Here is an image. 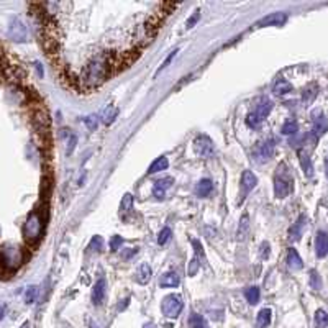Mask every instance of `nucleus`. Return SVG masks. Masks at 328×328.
Wrapping results in <instances>:
<instances>
[{"instance_id":"f257e3e1","label":"nucleus","mask_w":328,"mask_h":328,"mask_svg":"<svg viewBox=\"0 0 328 328\" xmlns=\"http://www.w3.org/2000/svg\"><path fill=\"white\" fill-rule=\"evenodd\" d=\"M115 66L112 54H98L85 64L82 71V81L87 87H98L108 79Z\"/></svg>"},{"instance_id":"f03ea898","label":"nucleus","mask_w":328,"mask_h":328,"mask_svg":"<svg viewBox=\"0 0 328 328\" xmlns=\"http://www.w3.org/2000/svg\"><path fill=\"white\" fill-rule=\"evenodd\" d=\"M45 230V218H43L40 210H33L23 225V237L28 245H36L43 237Z\"/></svg>"},{"instance_id":"7ed1b4c3","label":"nucleus","mask_w":328,"mask_h":328,"mask_svg":"<svg viewBox=\"0 0 328 328\" xmlns=\"http://www.w3.org/2000/svg\"><path fill=\"white\" fill-rule=\"evenodd\" d=\"M294 190V179L286 164H279L274 174V195L277 199H286Z\"/></svg>"},{"instance_id":"20e7f679","label":"nucleus","mask_w":328,"mask_h":328,"mask_svg":"<svg viewBox=\"0 0 328 328\" xmlns=\"http://www.w3.org/2000/svg\"><path fill=\"white\" fill-rule=\"evenodd\" d=\"M23 262V253L13 245H5L0 248V264L8 271H16Z\"/></svg>"},{"instance_id":"39448f33","label":"nucleus","mask_w":328,"mask_h":328,"mask_svg":"<svg viewBox=\"0 0 328 328\" xmlns=\"http://www.w3.org/2000/svg\"><path fill=\"white\" fill-rule=\"evenodd\" d=\"M182 307H184L182 299H180L177 294L166 295L161 302V312L164 317H167V319H177V317L180 315V312H182Z\"/></svg>"},{"instance_id":"423d86ee","label":"nucleus","mask_w":328,"mask_h":328,"mask_svg":"<svg viewBox=\"0 0 328 328\" xmlns=\"http://www.w3.org/2000/svg\"><path fill=\"white\" fill-rule=\"evenodd\" d=\"M272 155H274V141L272 140H262L259 143H256L253 148V158L256 163H266L269 161Z\"/></svg>"},{"instance_id":"0eeeda50","label":"nucleus","mask_w":328,"mask_h":328,"mask_svg":"<svg viewBox=\"0 0 328 328\" xmlns=\"http://www.w3.org/2000/svg\"><path fill=\"white\" fill-rule=\"evenodd\" d=\"M194 148L195 153L202 158H210L215 153V146H213V141L209 138L207 135H200L194 140Z\"/></svg>"},{"instance_id":"6e6552de","label":"nucleus","mask_w":328,"mask_h":328,"mask_svg":"<svg viewBox=\"0 0 328 328\" xmlns=\"http://www.w3.org/2000/svg\"><path fill=\"white\" fill-rule=\"evenodd\" d=\"M7 35H8L10 40H13V41H18V43L25 41L26 40V26H25V23L20 18H16L15 16V18L10 20Z\"/></svg>"},{"instance_id":"1a4fd4ad","label":"nucleus","mask_w":328,"mask_h":328,"mask_svg":"<svg viewBox=\"0 0 328 328\" xmlns=\"http://www.w3.org/2000/svg\"><path fill=\"white\" fill-rule=\"evenodd\" d=\"M287 21V13L284 12H274L266 15L256 23V28H264V26H282Z\"/></svg>"},{"instance_id":"9d476101","label":"nucleus","mask_w":328,"mask_h":328,"mask_svg":"<svg viewBox=\"0 0 328 328\" xmlns=\"http://www.w3.org/2000/svg\"><path fill=\"white\" fill-rule=\"evenodd\" d=\"M33 125H35L38 133H41V135L49 133V125H51V122H49L48 113L43 110V108H40V110H36L35 113H33Z\"/></svg>"},{"instance_id":"9b49d317","label":"nucleus","mask_w":328,"mask_h":328,"mask_svg":"<svg viewBox=\"0 0 328 328\" xmlns=\"http://www.w3.org/2000/svg\"><path fill=\"white\" fill-rule=\"evenodd\" d=\"M256 185H258V177H256L251 171H243L242 184H240V187H242V200L256 187Z\"/></svg>"},{"instance_id":"f8f14e48","label":"nucleus","mask_w":328,"mask_h":328,"mask_svg":"<svg viewBox=\"0 0 328 328\" xmlns=\"http://www.w3.org/2000/svg\"><path fill=\"white\" fill-rule=\"evenodd\" d=\"M272 105H274V103H272L267 97H261L259 100H258V103H256V107H254L253 113H254L256 117H258V118L261 120V122H262V120H264V118L267 117V115L271 113Z\"/></svg>"},{"instance_id":"ddd939ff","label":"nucleus","mask_w":328,"mask_h":328,"mask_svg":"<svg viewBox=\"0 0 328 328\" xmlns=\"http://www.w3.org/2000/svg\"><path fill=\"white\" fill-rule=\"evenodd\" d=\"M105 289H107L105 279L100 277L95 282L94 289H92V304H94V305H100L103 302V299H105Z\"/></svg>"},{"instance_id":"4468645a","label":"nucleus","mask_w":328,"mask_h":328,"mask_svg":"<svg viewBox=\"0 0 328 328\" xmlns=\"http://www.w3.org/2000/svg\"><path fill=\"white\" fill-rule=\"evenodd\" d=\"M174 184V179L172 177H163V179H158L155 185H153V195L156 197V199H163L164 194H166V190L171 187Z\"/></svg>"},{"instance_id":"2eb2a0df","label":"nucleus","mask_w":328,"mask_h":328,"mask_svg":"<svg viewBox=\"0 0 328 328\" xmlns=\"http://www.w3.org/2000/svg\"><path fill=\"white\" fill-rule=\"evenodd\" d=\"M315 253L319 258L328 254V235L325 232H319L315 237Z\"/></svg>"},{"instance_id":"dca6fc26","label":"nucleus","mask_w":328,"mask_h":328,"mask_svg":"<svg viewBox=\"0 0 328 328\" xmlns=\"http://www.w3.org/2000/svg\"><path fill=\"white\" fill-rule=\"evenodd\" d=\"M305 223H307V217H305V215H300L299 220L291 227V230H289V240H291V242H297V240H300Z\"/></svg>"},{"instance_id":"f3484780","label":"nucleus","mask_w":328,"mask_h":328,"mask_svg":"<svg viewBox=\"0 0 328 328\" xmlns=\"http://www.w3.org/2000/svg\"><path fill=\"white\" fill-rule=\"evenodd\" d=\"M286 261H287L289 269H292V271H299V269H302V267H304V261H302V258L299 256L297 249H295V248H289V249H287V258H286Z\"/></svg>"},{"instance_id":"a211bd4d","label":"nucleus","mask_w":328,"mask_h":328,"mask_svg":"<svg viewBox=\"0 0 328 328\" xmlns=\"http://www.w3.org/2000/svg\"><path fill=\"white\" fill-rule=\"evenodd\" d=\"M151 276H153V271H151V266L148 264V262H143L138 269H136V272H135V281L138 282V284H148L151 281Z\"/></svg>"},{"instance_id":"6ab92c4d","label":"nucleus","mask_w":328,"mask_h":328,"mask_svg":"<svg viewBox=\"0 0 328 328\" xmlns=\"http://www.w3.org/2000/svg\"><path fill=\"white\" fill-rule=\"evenodd\" d=\"M131 212H133V195L125 194L122 197V202H120V217L123 220H128V215Z\"/></svg>"},{"instance_id":"aec40b11","label":"nucleus","mask_w":328,"mask_h":328,"mask_svg":"<svg viewBox=\"0 0 328 328\" xmlns=\"http://www.w3.org/2000/svg\"><path fill=\"white\" fill-rule=\"evenodd\" d=\"M327 131H328V120L325 115H319L317 118H314V130H312V133H314L317 138H320Z\"/></svg>"},{"instance_id":"412c9836","label":"nucleus","mask_w":328,"mask_h":328,"mask_svg":"<svg viewBox=\"0 0 328 328\" xmlns=\"http://www.w3.org/2000/svg\"><path fill=\"white\" fill-rule=\"evenodd\" d=\"M117 115H118V108L117 107H115V105H107V107L102 108L100 120H102L103 125H112L115 122V118H117Z\"/></svg>"},{"instance_id":"4be33fe9","label":"nucleus","mask_w":328,"mask_h":328,"mask_svg":"<svg viewBox=\"0 0 328 328\" xmlns=\"http://www.w3.org/2000/svg\"><path fill=\"white\" fill-rule=\"evenodd\" d=\"M292 84L289 81H286V79H282V78H279L276 82H274V85H272V92H274L276 95H286V94H289V92H292Z\"/></svg>"},{"instance_id":"5701e85b","label":"nucleus","mask_w":328,"mask_h":328,"mask_svg":"<svg viewBox=\"0 0 328 328\" xmlns=\"http://www.w3.org/2000/svg\"><path fill=\"white\" fill-rule=\"evenodd\" d=\"M299 160H300V166H302L305 176H307V177L314 176V166H312L309 153L305 151V150H299Z\"/></svg>"},{"instance_id":"b1692460","label":"nucleus","mask_w":328,"mask_h":328,"mask_svg":"<svg viewBox=\"0 0 328 328\" xmlns=\"http://www.w3.org/2000/svg\"><path fill=\"white\" fill-rule=\"evenodd\" d=\"M179 284H180V279L176 272H166V274H163L160 279L161 287H177Z\"/></svg>"},{"instance_id":"393cba45","label":"nucleus","mask_w":328,"mask_h":328,"mask_svg":"<svg viewBox=\"0 0 328 328\" xmlns=\"http://www.w3.org/2000/svg\"><path fill=\"white\" fill-rule=\"evenodd\" d=\"M213 190V182L210 179H202L195 185V194L199 197H207Z\"/></svg>"},{"instance_id":"a878e982","label":"nucleus","mask_w":328,"mask_h":328,"mask_svg":"<svg viewBox=\"0 0 328 328\" xmlns=\"http://www.w3.org/2000/svg\"><path fill=\"white\" fill-rule=\"evenodd\" d=\"M167 166H169L167 158H164V156L156 158V160L151 163V166L148 167V174H156V172H160V171H166Z\"/></svg>"},{"instance_id":"bb28decb","label":"nucleus","mask_w":328,"mask_h":328,"mask_svg":"<svg viewBox=\"0 0 328 328\" xmlns=\"http://www.w3.org/2000/svg\"><path fill=\"white\" fill-rule=\"evenodd\" d=\"M245 297H246V300H248V304L256 305V304L259 302V297H261L259 287H256V286L248 287V289H246V291H245Z\"/></svg>"},{"instance_id":"cd10ccee","label":"nucleus","mask_w":328,"mask_h":328,"mask_svg":"<svg viewBox=\"0 0 328 328\" xmlns=\"http://www.w3.org/2000/svg\"><path fill=\"white\" fill-rule=\"evenodd\" d=\"M248 232H249V218H248V215H245L242 217V222H240V227H238V233H237V237H238V240H243L248 237Z\"/></svg>"},{"instance_id":"c85d7f7f","label":"nucleus","mask_w":328,"mask_h":328,"mask_svg":"<svg viewBox=\"0 0 328 328\" xmlns=\"http://www.w3.org/2000/svg\"><path fill=\"white\" fill-rule=\"evenodd\" d=\"M271 315L272 312L271 309H262L258 314V327L259 328H266L271 325Z\"/></svg>"},{"instance_id":"c756f323","label":"nucleus","mask_w":328,"mask_h":328,"mask_svg":"<svg viewBox=\"0 0 328 328\" xmlns=\"http://www.w3.org/2000/svg\"><path fill=\"white\" fill-rule=\"evenodd\" d=\"M314 322H315V328H327L328 327V314L325 310L319 309L315 312Z\"/></svg>"},{"instance_id":"7c9ffc66","label":"nucleus","mask_w":328,"mask_h":328,"mask_svg":"<svg viewBox=\"0 0 328 328\" xmlns=\"http://www.w3.org/2000/svg\"><path fill=\"white\" fill-rule=\"evenodd\" d=\"M299 131V123L295 122L294 118H291V120H287L286 123L282 125V128H281V133L282 135H287V136H291V135H295Z\"/></svg>"},{"instance_id":"2f4dec72","label":"nucleus","mask_w":328,"mask_h":328,"mask_svg":"<svg viewBox=\"0 0 328 328\" xmlns=\"http://www.w3.org/2000/svg\"><path fill=\"white\" fill-rule=\"evenodd\" d=\"M68 146H66V155L71 156L74 153V148L76 145H78V136H76L74 133H69L68 131V143H66Z\"/></svg>"},{"instance_id":"473e14b6","label":"nucleus","mask_w":328,"mask_h":328,"mask_svg":"<svg viewBox=\"0 0 328 328\" xmlns=\"http://www.w3.org/2000/svg\"><path fill=\"white\" fill-rule=\"evenodd\" d=\"M171 237H172V232H171V228H163L161 232H160V235H158V245H166L169 240H171Z\"/></svg>"},{"instance_id":"72a5a7b5","label":"nucleus","mask_w":328,"mask_h":328,"mask_svg":"<svg viewBox=\"0 0 328 328\" xmlns=\"http://www.w3.org/2000/svg\"><path fill=\"white\" fill-rule=\"evenodd\" d=\"M177 53H179V49H174V51H171V54H169V56H167L166 59H164V63L160 66V68H158V71L155 73V78H158V76H160V73H163V71L166 69L169 64H171V61H172L174 58H176V54H177Z\"/></svg>"},{"instance_id":"f704fd0d","label":"nucleus","mask_w":328,"mask_h":328,"mask_svg":"<svg viewBox=\"0 0 328 328\" xmlns=\"http://www.w3.org/2000/svg\"><path fill=\"white\" fill-rule=\"evenodd\" d=\"M36 295H38V287L36 286H30L25 291V302L26 304H33L36 300Z\"/></svg>"},{"instance_id":"c9c22d12","label":"nucleus","mask_w":328,"mask_h":328,"mask_svg":"<svg viewBox=\"0 0 328 328\" xmlns=\"http://www.w3.org/2000/svg\"><path fill=\"white\" fill-rule=\"evenodd\" d=\"M315 95H317V85L312 84L310 87H307V89L304 90V102H305V103H310V102L315 98Z\"/></svg>"},{"instance_id":"e433bc0d","label":"nucleus","mask_w":328,"mask_h":328,"mask_svg":"<svg viewBox=\"0 0 328 328\" xmlns=\"http://www.w3.org/2000/svg\"><path fill=\"white\" fill-rule=\"evenodd\" d=\"M310 287L315 289V291H319V289L322 287V281H320V276L319 272H317L315 269L310 271Z\"/></svg>"},{"instance_id":"4c0bfd02","label":"nucleus","mask_w":328,"mask_h":328,"mask_svg":"<svg viewBox=\"0 0 328 328\" xmlns=\"http://www.w3.org/2000/svg\"><path fill=\"white\" fill-rule=\"evenodd\" d=\"M102 246H103V240H102V237H98V235H95V237L90 240L89 249H90V251H100V249H102Z\"/></svg>"},{"instance_id":"58836bf2","label":"nucleus","mask_w":328,"mask_h":328,"mask_svg":"<svg viewBox=\"0 0 328 328\" xmlns=\"http://www.w3.org/2000/svg\"><path fill=\"white\" fill-rule=\"evenodd\" d=\"M261 123H262V122H261L258 117H256L253 112L248 113V117H246V125H248L249 128H259Z\"/></svg>"},{"instance_id":"ea45409f","label":"nucleus","mask_w":328,"mask_h":328,"mask_svg":"<svg viewBox=\"0 0 328 328\" xmlns=\"http://www.w3.org/2000/svg\"><path fill=\"white\" fill-rule=\"evenodd\" d=\"M199 269H200V262H199V258H197V256H194L192 261L189 262L187 274H189V276H195V274H197V271H199Z\"/></svg>"},{"instance_id":"a19ab883","label":"nucleus","mask_w":328,"mask_h":328,"mask_svg":"<svg viewBox=\"0 0 328 328\" xmlns=\"http://www.w3.org/2000/svg\"><path fill=\"white\" fill-rule=\"evenodd\" d=\"M269 254H271V245L267 243V242H262V243H261V248H259L261 259H267V258H269Z\"/></svg>"},{"instance_id":"79ce46f5","label":"nucleus","mask_w":328,"mask_h":328,"mask_svg":"<svg viewBox=\"0 0 328 328\" xmlns=\"http://www.w3.org/2000/svg\"><path fill=\"white\" fill-rule=\"evenodd\" d=\"M84 123L87 125V128H89L90 131H94L98 125V120H97V117H94V115H89V117L84 118Z\"/></svg>"},{"instance_id":"37998d69","label":"nucleus","mask_w":328,"mask_h":328,"mask_svg":"<svg viewBox=\"0 0 328 328\" xmlns=\"http://www.w3.org/2000/svg\"><path fill=\"white\" fill-rule=\"evenodd\" d=\"M192 246L195 248V256L199 258V261H200V258H202V261H205V256H204V248H202V245L197 242V240H192Z\"/></svg>"},{"instance_id":"c03bdc74","label":"nucleus","mask_w":328,"mask_h":328,"mask_svg":"<svg viewBox=\"0 0 328 328\" xmlns=\"http://www.w3.org/2000/svg\"><path fill=\"white\" fill-rule=\"evenodd\" d=\"M199 18H200V10H195V12L192 13V16L185 21V28H192V26L199 21Z\"/></svg>"},{"instance_id":"a18cd8bd","label":"nucleus","mask_w":328,"mask_h":328,"mask_svg":"<svg viewBox=\"0 0 328 328\" xmlns=\"http://www.w3.org/2000/svg\"><path fill=\"white\" fill-rule=\"evenodd\" d=\"M190 325H192L194 328H202L204 327V319H202L200 315L192 314V317H190Z\"/></svg>"},{"instance_id":"49530a36","label":"nucleus","mask_w":328,"mask_h":328,"mask_svg":"<svg viewBox=\"0 0 328 328\" xmlns=\"http://www.w3.org/2000/svg\"><path fill=\"white\" fill-rule=\"evenodd\" d=\"M122 243H123L122 237L115 235V237H112V240H110V249H112V251H118V248L122 246Z\"/></svg>"},{"instance_id":"de8ad7c7","label":"nucleus","mask_w":328,"mask_h":328,"mask_svg":"<svg viewBox=\"0 0 328 328\" xmlns=\"http://www.w3.org/2000/svg\"><path fill=\"white\" fill-rule=\"evenodd\" d=\"M128 304H130V297L125 299V300H123V304H122V302L118 304V310H125V309L128 307Z\"/></svg>"},{"instance_id":"09e8293b","label":"nucleus","mask_w":328,"mask_h":328,"mask_svg":"<svg viewBox=\"0 0 328 328\" xmlns=\"http://www.w3.org/2000/svg\"><path fill=\"white\" fill-rule=\"evenodd\" d=\"M5 312H7V307H5V305H2V307H0V320H2L3 317H5Z\"/></svg>"},{"instance_id":"8fccbe9b","label":"nucleus","mask_w":328,"mask_h":328,"mask_svg":"<svg viewBox=\"0 0 328 328\" xmlns=\"http://www.w3.org/2000/svg\"><path fill=\"white\" fill-rule=\"evenodd\" d=\"M143 328H156V325L155 324H145Z\"/></svg>"},{"instance_id":"3c124183","label":"nucleus","mask_w":328,"mask_h":328,"mask_svg":"<svg viewBox=\"0 0 328 328\" xmlns=\"http://www.w3.org/2000/svg\"><path fill=\"white\" fill-rule=\"evenodd\" d=\"M20 328H30V324H28V322H25V324H23V325H21Z\"/></svg>"},{"instance_id":"603ef678","label":"nucleus","mask_w":328,"mask_h":328,"mask_svg":"<svg viewBox=\"0 0 328 328\" xmlns=\"http://www.w3.org/2000/svg\"><path fill=\"white\" fill-rule=\"evenodd\" d=\"M325 167H327V176H328V160L325 161Z\"/></svg>"},{"instance_id":"864d4df0","label":"nucleus","mask_w":328,"mask_h":328,"mask_svg":"<svg viewBox=\"0 0 328 328\" xmlns=\"http://www.w3.org/2000/svg\"><path fill=\"white\" fill-rule=\"evenodd\" d=\"M202 328H207V327H202Z\"/></svg>"}]
</instances>
